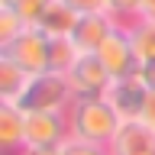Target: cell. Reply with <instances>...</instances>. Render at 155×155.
<instances>
[{
  "mask_svg": "<svg viewBox=\"0 0 155 155\" xmlns=\"http://www.w3.org/2000/svg\"><path fill=\"white\" fill-rule=\"evenodd\" d=\"M81 55V48L74 45V39H52V48H48V71H61L65 74L68 68L74 65V58Z\"/></svg>",
  "mask_w": 155,
  "mask_h": 155,
  "instance_id": "14",
  "label": "cell"
},
{
  "mask_svg": "<svg viewBox=\"0 0 155 155\" xmlns=\"http://www.w3.org/2000/svg\"><path fill=\"white\" fill-rule=\"evenodd\" d=\"M71 129H68V113L58 110H26V145L39 149V145H58L65 142Z\"/></svg>",
  "mask_w": 155,
  "mask_h": 155,
  "instance_id": "6",
  "label": "cell"
},
{
  "mask_svg": "<svg viewBox=\"0 0 155 155\" xmlns=\"http://www.w3.org/2000/svg\"><path fill=\"white\" fill-rule=\"evenodd\" d=\"M126 32H129V42L136 48V58H139V68L155 65V23L152 19H133V23H123Z\"/></svg>",
  "mask_w": 155,
  "mask_h": 155,
  "instance_id": "12",
  "label": "cell"
},
{
  "mask_svg": "<svg viewBox=\"0 0 155 155\" xmlns=\"http://www.w3.org/2000/svg\"><path fill=\"white\" fill-rule=\"evenodd\" d=\"M29 78L32 74H26L16 61H10V58L0 55V104H16L19 97H23V91H26Z\"/></svg>",
  "mask_w": 155,
  "mask_h": 155,
  "instance_id": "13",
  "label": "cell"
},
{
  "mask_svg": "<svg viewBox=\"0 0 155 155\" xmlns=\"http://www.w3.org/2000/svg\"><path fill=\"white\" fill-rule=\"evenodd\" d=\"M145 74V81H149V87H155V65H149V68H139Z\"/></svg>",
  "mask_w": 155,
  "mask_h": 155,
  "instance_id": "23",
  "label": "cell"
},
{
  "mask_svg": "<svg viewBox=\"0 0 155 155\" xmlns=\"http://www.w3.org/2000/svg\"><path fill=\"white\" fill-rule=\"evenodd\" d=\"M97 58L104 61L110 78H126V74H136L139 71V58H136V48L129 42L126 26H116V32L97 48Z\"/></svg>",
  "mask_w": 155,
  "mask_h": 155,
  "instance_id": "7",
  "label": "cell"
},
{
  "mask_svg": "<svg viewBox=\"0 0 155 155\" xmlns=\"http://www.w3.org/2000/svg\"><path fill=\"white\" fill-rule=\"evenodd\" d=\"M107 149L110 155H155V133L139 120H126Z\"/></svg>",
  "mask_w": 155,
  "mask_h": 155,
  "instance_id": "8",
  "label": "cell"
},
{
  "mask_svg": "<svg viewBox=\"0 0 155 155\" xmlns=\"http://www.w3.org/2000/svg\"><path fill=\"white\" fill-rule=\"evenodd\" d=\"M23 110H58L68 113V107L74 104V91L68 84V78L61 71H42V74L29 78L23 97L16 100Z\"/></svg>",
  "mask_w": 155,
  "mask_h": 155,
  "instance_id": "2",
  "label": "cell"
},
{
  "mask_svg": "<svg viewBox=\"0 0 155 155\" xmlns=\"http://www.w3.org/2000/svg\"><path fill=\"white\" fill-rule=\"evenodd\" d=\"M58 149H61V155H110L107 145H94V142H84V139H74V136H68Z\"/></svg>",
  "mask_w": 155,
  "mask_h": 155,
  "instance_id": "16",
  "label": "cell"
},
{
  "mask_svg": "<svg viewBox=\"0 0 155 155\" xmlns=\"http://www.w3.org/2000/svg\"><path fill=\"white\" fill-rule=\"evenodd\" d=\"M52 0H0V10H10L13 16L23 19V26H36V19L42 16V10Z\"/></svg>",
  "mask_w": 155,
  "mask_h": 155,
  "instance_id": "15",
  "label": "cell"
},
{
  "mask_svg": "<svg viewBox=\"0 0 155 155\" xmlns=\"http://www.w3.org/2000/svg\"><path fill=\"white\" fill-rule=\"evenodd\" d=\"M26 149V110L19 104H0V152L19 155Z\"/></svg>",
  "mask_w": 155,
  "mask_h": 155,
  "instance_id": "10",
  "label": "cell"
},
{
  "mask_svg": "<svg viewBox=\"0 0 155 155\" xmlns=\"http://www.w3.org/2000/svg\"><path fill=\"white\" fill-rule=\"evenodd\" d=\"M139 123H145V126L155 133V87L149 91V97H145V107H142V116H139Z\"/></svg>",
  "mask_w": 155,
  "mask_h": 155,
  "instance_id": "20",
  "label": "cell"
},
{
  "mask_svg": "<svg viewBox=\"0 0 155 155\" xmlns=\"http://www.w3.org/2000/svg\"><path fill=\"white\" fill-rule=\"evenodd\" d=\"M110 16L116 23H133L139 19V10H142V0H110Z\"/></svg>",
  "mask_w": 155,
  "mask_h": 155,
  "instance_id": "17",
  "label": "cell"
},
{
  "mask_svg": "<svg viewBox=\"0 0 155 155\" xmlns=\"http://www.w3.org/2000/svg\"><path fill=\"white\" fill-rule=\"evenodd\" d=\"M48 48L52 39L45 32H39L36 26H23L10 42H0V55L16 61L26 74H42L48 71Z\"/></svg>",
  "mask_w": 155,
  "mask_h": 155,
  "instance_id": "3",
  "label": "cell"
},
{
  "mask_svg": "<svg viewBox=\"0 0 155 155\" xmlns=\"http://www.w3.org/2000/svg\"><path fill=\"white\" fill-rule=\"evenodd\" d=\"M120 113L107 104V97H74V104L68 107V129L74 139L94 145H110L116 129H120Z\"/></svg>",
  "mask_w": 155,
  "mask_h": 155,
  "instance_id": "1",
  "label": "cell"
},
{
  "mask_svg": "<svg viewBox=\"0 0 155 155\" xmlns=\"http://www.w3.org/2000/svg\"><path fill=\"white\" fill-rule=\"evenodd\" d=\"M116 26H123V23H116L110 13H84V16L78 19L71 39H74V45L81 48V52H97V48L116 32Z\"/></svg>",
  "mask_w": 155,
  "mask_h": 155,
  "instance_id": "9",
  "label": "cell"
},
{
  "mask_svg": "<svg viewBox=\"0 0 155 155\" xmlns=\"http://www.w3.org/2000/svg\"><path fill=\"white\" fill-rule=\"evenodd\" d=\"M68 84L74 91V97H100L110 87V71L104 68V61L97 58V52H81L74 58V65L65 71Z\"/></svg>",
  "mask_w": 155,
  "mask_h": 155,
  "instance_id": "5",
  "label": "cell"
},
{
  "mask_svg": "<svg viewBox=\"0 0 155 155\" xmlns=\"http://www.w3.org/2000/svg\"><path fill=\"white\" fill-rule=\"evenodd\" d=\"M139 16H142V19H152V23H155V0H142Z\"/></svg>",
  "mask_w": 155,
  "mask_h": 155,
  "instance_id": "22",
  "label": "cell"
},
{
  "mask_svg": "<svg viewBox=\"0 0 155 155\" xmlns=\"http://www.w3.org/2000/svg\"><path fill=\"white\" fill-rule=\"evenodd\" d=\"M19 29H23V19L13 16L10 10H0V42H10Z\"/></svg>",
  "mask_w": 155,
  "mask_h": 155,
  "instance_id": "18",
  "label": "cell"
},
{
  "mask_svg": "<svg viewBox=\"0 0 155 155\" xmlns=\"http://www.w3.org/2000/svg\"><path fill=\"white\" fill-rule=\"evenodd\" d=\"M19 155H61V149H52V145H39V149H32V145H26Z\"/></svg>",
  "mask_w": 155,
  "mask_h": 155,
  "instance_id": "21",
  "label": "cell"
},
{
  "mask_svg": "<svg viewBox=\"0 0 155 155\" xmlns=\"http://www.w3.org/2000/svg\"><path fill=\"white\" fill-rule=\"evenodd\" d=\"M78 19H81V13H74L65 0H52V3L42 10V16L36 19V29L45 32L48 39H68L74 32Z\"/></svg>",
  "mask_w": 155,
  "mask_h": 155,
  "instance_id": "11",
  "label": "cell"
},
{
  "mask_svg": "<svg viewBox=\"0 0 155 155\" xmlns=\"http://www.w3.org/2000/svg\"><path fill=\"white\" fill-rule=\"evenodd\" d=\"M149 81H145L142 71H136V74H126V78H113L110 87L104 91L107 104L113 107L120 120H139L142 116V107H145V97H149Z\"/></svg>",
  "mask_w": 155,
  "mask_h": 155,
  "instance_id": "4",
  "label": "cell"
},
{
  "mask_svg": "<svg viewBox=\"0 0 155 155\" xmlns=\"http://www.w3.org/2000/svg\"><path fill=\"white\" fill-rule=\"evenodd\" d=\"M68 7L74 10V13H81V16H84V13H110V0H65Z\"/></svg>",
  "mask_w": 155,
  "mask_h": 155,
  "instance_id": "19",
  "label": "cell"
}]
</instances>
